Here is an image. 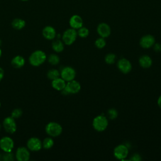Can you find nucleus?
Wrapping results in <instances>:
<instances>
[{"mask_svg": "<svg viewBox=\"0 0 161 161\" xmlns=\"http://www.w3.org/2000/svg\"><path fill=\"white\" fill-rule=\"evenodd\" d=\"M1 124H0V129H1Z\"/></svg>", "mask_w": 161, "mask_h": 161, "instance_id": "nucleus-38", "label": "nucleus"}, {"mask_svg": "<svg viewBox=\"0 0 161 161\" xmlns=\"http://www.w3.org/2000/svg\"><path fill=\"white\" fill-rule=\"evenodd\" d=\"M47 77L50 79V80H53L55 79H57L58 77H59L60 76V72L55 69H50L47 74Z\"/></svg>", "mask_w": 161, "mask_h": 161, "instance_id": "nucleus-23", "label": "nucleus"}, {"mask_svg": "<svg viewBox=\"0 0 161 161\" xmlns=\"http://www.w3.org/2000/svg\"><path fill=\"white\" fill-rule=\"evenodd\" d=\"M60 77L66 82L74 80L76 75V72L74 68L70 66L64 67L60 71Z\"/></svg>", "mask_w": 161, "mask_h": 161, "instance_id": "nucleus-9", "label": "nucleus"}, {"mask_svg": "<svg viewBox=\"0 0 161 161\" xmlns=\"http://www.w3.org/2000/svg\"><path fill=\"white\" fill-rule=\"evenodd\" d=\"M130 160L132 161H140L142 160V158L138 153H134Z\"/></svg>", "mask_w": 161, "mask_h": 161, "instance_id": "nucleus-31", "label": "nucleus"}, {"mask_svg": "<svg viewBox=\"0 0 161 161\" xmlns=\"http://www.w3.org/2000/svg\"><path fill=\"white\" fill-rule=\"evenodd\" d=\"M4 75V70L1 67H0V81L3 79Z\"/></svg>", "mask_w": 161, "mask_h": 161, "instance_id": "nucleus-33", "label": "nucleus"}, {"mask_svg": "<svg viewBox=\"0 0 161 161\" xmlns=\"http://www.w3.org/2000/svg\"><path fill=\"white\" fill-rule=\"evenodd\" d=\"M155 43V40L154 36L150 34L143 36L140 40V45L143 48H151Z\"/></svg>", "mask_w": 161, "mask_h": 161, "instance_id": "nucleus-13", "label": "nucleus"}, {"mask_svg": "<svg viewBox=\"0 0 161 161\" xmlns=\"http://www.w3.org/2000/svg\"><path fill=\"white\" fill-rule=\"evenodd\" d=\"M45 131L48 136L51 137H57L62 133V127L59 123L51 121L45 126Z\"/></svg>", "mask_w": 161, "mask_h": 161, "instance_id": "nucleus-3", "label": "nucleus"}, {"mask_svg": "<svg viewBox=\"0 0 161 161\" xmlns=\"http://www.w3.org/2000/svg\"><path fill=\"white\" fill-rule=\"evenodd\" d=\"M77 36L76 30L72 28H68L63 33L62 36V42L66 45H70L75 41Z\"/></svg>", "mask_w": 161, "mask_h": 161, "instance_id": "nucleus-4", "label": "nucleus"}, {"mask_svg": "<svg viewBox=\"0 0 161 161\" xmlns=\"http://www.w3.org/2000/svg\"><path fill=\"white\" fill-rule=\"evenodd\" d=\"M1 55H2V50H1V48H0V58H1Z\"/></svg>", "mask_w": 161, "mask_h": 161, "instance_id": "nucleus-35", "label": "nucleus"}, {"mask_svg": "<svg viewBox=\"0 0 161 161\" xmlns=\"http://www.w3.org/2000/svg\"><path fill=\"white\" fill-rule=\"evenodd\" d=\"M3 159L4 160L11 161L14 160V156L11 152H5V153L3 155Z\"/></svg>", "mask_w": 161, "mask_h": 161, "instance_id": "nucleus-30", "label": "nucleus"}, {"mask_svg": "<svg viewBox=\"0 0 161 161\" xmlns=\"http://www.w3.org/2000/svg\"><path fill=\"white\" fill-rule=\"evenodd\" d=\"M1 153H0V158H1Z\"/></svg>", "mask_w": 161, "mask_h": 161, "instance_id": "nucleus-37", "label": "nucleus"}, {"mask_svg": "<svg viewBox=\"0 0 161 161\" xmlns=\"http://www.w3.org/2000/svg\"><path fill=\"white\" fill-rule=\"evenodd\" d=\"M66 81L60 77L52 80V86L54 89L57 91H62L64 89Z\"/></svg>", "mask_w": 161, "mask_h": 161, "instance_id": "nucleus-17", "label": "nucleus"}, {"mask_svg": "<svg viewBox=\"0 0 161 161\" xmlns=\"http://www.w3.org/2000/svg\"><path fill=\"white\" fill-rule=\"evenodd\" d=\"M138 62L140 65L144 69H147L151 67L152 65V60L147 55H142L138 60Z\"/></svg>", "mask_w": 161, "mask_h": 161, "instance_id": "nucleus-18", "label": "nucleus"}, {"mask_svg": "<svg viewBox=\"0 0 161 161\" xmlns=\"http://www.w3.org/2000/svg\"><path fill=\"white\" fill-rule=\"evenodd\" d=\"M52 49L57 53L62 52L64 49V43L60 40H55L52 43Z\"/></svg>", "mask_w": 161, "mask_h": 161, "instance_id": "nucleus-21", "label": "nucleus"}, {"mask_svg": "<svg viewBox=\"0 0 161 161\" xmlns=\"http://www.w3.org/2000/svg\"><path fill=\"white\" fill-rule=\"evenodd\" d=\"M53 145L54 142L51 136L46 137L42 141V148L45 149H50L53 146Z\"/></svg>", "mask_w": 161, "mask_h": 161, "instance_id": "nucleus-22", "label": "nucleus"}, {"mask_svg": "<svg viewBox=\"0 0 161 161\" xmlns=\"http://www.w3.org/2000/svg\"><path fill=\"white\" fill-rule=\"evenodd\" d=\"M14 145V141L9 136H3L0 139V148L4 153L11 152Z\"/></svg>", "mask_w": 161, "mask_h": 161, "instance_id": "nucleus-7", "label": "nucleus"}, {"mask_svg": "<svg viewBox=\"0 0 161 161\" xmlns=\"http://www.w3.org/2000/svg\"><path fill=\"white\" fill-rule=\"evenodd\" d=\"M108 126V118L104 115L96 116L92 121V126L95 130L101 132L104 131Z\"/></svg>", "mask_w": 161, "mask_h": 161, "instance_id": "nucleus-2", "label": "nucleus"}, {"mask_svg": "<svg viewBox=\"0 0 161 161\" xmlns=\"http://www.w3.org/2000/svg\"><path fill=\"white\" fill-rule=\"evenodd\" d=\"M20 1H27L28 0H20Z\"/></svg>", "mask_w": 161, "mask_h": 161, "instance_id": "nucleus-36", "label": "nucleus"}, {"mask_svg": "<svg viewBox=\"0 0 161 161\" xmlns=\"http://www.w3.org/2000/svg\"><path fill=\"white\" fill-rule=\"evenodd\" d=\"M94 44H95V46L97 48L101 49V48H103L106 46V41H105L104 38L100 37V38H98L96 40Z\"/></svg>", "mask_w": 161, "mask_h": 161, "instance_id": "nucleus-27", "label": "nucleus"}, {"mask_svg": "<svg viewBox=\"0 0 161 161\" xmlns=\"http://www.w3.org/2000/svg\"><path fill=\"white\" fill-rule=\"evenodd\" d=\"M26 25V22L24 19L19 18H14L11 22L12 27L17 30H20L23 29Z\"/></svg>", "mask_w": 161, "mask_h": 161, "instance_id": "nucleus-20", "label": "nucleus"}, {"mask_svg": "<svg viewBox=\"0 0 161 161\" xmlns=\"http://www.w3.org/2000/svg\"><path fill=\"white\" fill-rule=\"evenodd\" d=\"M26 147L30 151L38 152L42 148V142L37 137H31L28 140Z\"/></svg>", "mask_w": 161, "mask_h": 161, "instance_id": "nucleus-11", "label": "nucleus"}, {"mask_svg": "<svg viewBox=\"0 0 161 161\" xmlns=\"http://www.w3.org/2000/svg\"><path fill=\"white\" fill-rule=\"evenodd\" d=\"M23 114V111L20 108H16L13 109L11 112V116H12L14 119H17L20 118Z\"/></svg>", "mask_w": 161, "mask_h": 161, "instance_id": "nucleus-29", "label": "nucleus"}, {"mask_svg": "<svg viewBox=\"0 0 161 161\" xmlns=\"http://www.w3.org/2000/svg\"><path fill=\"white\" fill-rule=\"evenodd\" d=\"M107 114H108L109 118L111 119H116L118 115V113L117 110L114 108H111V109H108Z\"/></svg>", "mask_w": 161, "mask_h": 161, "instance_id": "nucleus-28", "label": "nucleus"}, {"mask_svg": "<svg viewBox=\"0 0 161 161\" xmlns=\"http://www.w3.org/2000/svg\"><path fill=\"white\" fill-rule=\"evenodd\" d=\"M157 104H158V107L161 109V95L158 97V98L157 99Z\"/></svg>", "mask_w": 161, "mask_h": 161, "instance_id": "nucleus-34", "label": "nucleus"}, {"mask_svg": "<svg viewBox=\"0 0 161 161\" xmlns=\"http://www.w3.org/2000/svg\"><path fill=\"white\" fill-rule=\"evenodd\" d=\"M77 32V35L80 38H86L87 36H88L89 34V30L86 27H84L83 26L80 28H79Z\"/></svg>", "mask_w": 161, "mask_h": 161, "instance_id": "nucleus-25", "label": "nucleus"}, {"mask_svg": "<svg viewBox=\"0 0 161 161\" xmlns=\"http://www.w3.org/2000/svg\"><path fill=\"white\" fill-rule=\"evenodd\" d=\"M113 154L117 159L124 160L128 155V148L123 144L118 145L114 148Z\"/></svg>", "mask_w": 161, "mask_h": 161, "instance_id": "nucleus-8", "label": "nucleus"}, {"mask_svg": "<svg viewBox=\"0 0 161 161\" xmlns=\"http://www.w3.org/2000/svg\"><path fill=\"white\" fill-rule=\"evenodd\" d=\"M153 48L155 52H161V44L159 43H155L153 45Z\"/></svg>", "mask_w": 161, "mask_h": 161, "instance_id": "nucleus-32", "label": "nucleus"}, {"mask_svg": "<svg viewBox=\"0 0 161 161\" xmlns=\"http://www.w3.org/2000/svg\"><path fill=\"white\" fill-rule=\"evenodd\" d=\"M56 35L55 29L52 26H46L42 30V35L47 40H53L56 37Z\"/></svg>", "mask_w": 161, "mask_h": 161, "instance_id": "nucleus-16", "label": "nucleus"}, {"mask_svg": "<svg viewBox=\"0 0 161 161\" xmlns=\"http://www.w3.org/2000/svg\"><path fill=\"white\" fill-rule=\"evenodd\" d=\"M97 33L104 38L108 37L111 34V28L109 25L106 23H101L97 26Z\"/></svg>", "mask_w": 161, "mask_h": 161, "instance_id": "nucleus-14", "label": "nucleus"}, {"mask_svg": "<svg viewBox=\"0 0 161 161\" xmlns=\"http://www.w3.org/2000/svg\"><path fill=\"white\" fill-rule=\"evenodd\" d=\"M1 102H0V107H1Z\"/></svg>", "mask_w": 161, "mask_h": 161, "instance_id": "nucleus-39", "label": "nucleus"}, {"mask_svg": "<svg viewBox=\"0 0 161 161\" xmlns=\"http://www.w3.org/2000/svg\"><path fill=\"white\" fill-rule=\"evenodd\" d=\"M3 126L5 131L10 134H13L16 132L17 129L16 123L15 119L12 116L6 117L3 121Z\"/></svg>", "mask_w": 161, "mask_h": 161, "instance_id": "nucleus-6", "label": "nucleus"}, {"mask_svg": "<svg viewBox=\"0 0 161 161\" xmlns=\"http://www.w3.org/2000/svg\"><path fill=\"white\" fill-rule=\"evenodd\" d=\"M15 157L18 161H28L30 158V150L27 147H19L16 149Z\"/></svg>", "mask_w": 161, "mask_h": 161, "instance_id": "nucleus-10", "label": "nucleus"}, {"mask_svg": "<svg viewBox=\"0 0 161 161\" xmlns=\"http://www.w3.org/2000/svg\"><path fill=\"white\" fill-rule=\"evenodd\" d=\"M11 64L14 68L19 69L24 66L25 64V60L23 57L21 55H16L12 58Z\"/></svg>", "mask_w": 161, "mask_h": 161, "instance_id": "nucleus-19", "label": "nucleus"}, {"mask_svg": "<svg viewBox=\"0 0 161 161\" xmlns=\"http://www.w3.org/2000/svg\"><path fill=\"white\" fill-rule=\"evenodd\" d=\"M116 58V57L114 53H109L106 55L104 57V60H105V62L108 64H113L115 62Z\"/></svg>", "mask_w": 161, "mask_h": 161, "instance_id": "nucleus-26", "label": "nucleus"}, {"mask_svg": "<svg viewBox=\"0 0 161 161\" xmlns=\"http://www.w3.org/2000/svg\"><path fill=\"white\" fill-rule=\"evenodd\" d=\"M80 88L81 86L80 83L74 79L67 82L64 89L61 91H62V93H64V94H76L80 91Z\"/></svg>", "mask_w": 161, "mask_h": 161, "instance_id": "nucleus-5", "label": "nucleus"}, {"mask_svg": "<svg viewBox=\"0 0 161 161\" xmlns=\"http://www.w3.org/2000/svg\"><path fill=\"white\" fill-rule=\"evenodd\" d=\"M69 25L70 28L77 30L83 26V19L79 15L74 14L70 18Z\"/></svg>", "mask_w": 161, "mask_h": 161, "instance_id": "nucleus-15", "label": "nucleus"}, {"mask_svg": "<svg viewBox=\"0 0 161 161\" xmlns=\"http://www.w3.org/2000/svg\"><path fill=\"white\" fill-rule=\"evenodd\" d=\"M48 62L51 65H57L59 63L60 58L57 54L52 53L48 57Z\"/></svg>", "mask_w": 161, "mask_h": 161, "instance_id": "nucleus-24", "label": "nucleus"}, {"mask_svg": "<svg viewBox=\"0 0 161 161\" xmlns=\"http://www.w3.org/2000/svg\"><path fill=\"white\" fill-rule=\"evenodd\" d=\"M47 59L46 53L40 50L34 51L29 57V62L33 67H38L43 64Z\"/></svg>", "mask_w": 161, "mask_h": 161, "instance_id": "nucleus-1", "label": "nucleus"}, {"mask_svg": "<svg viewBox=\"0 0 161 161\" xmlns=\"http://www.w3.org/2000/svg\"><path fill=\"white\" fill-rule=\"evenodd\" d=\"M117 67L118 69L123 74H128L132 69L131 62L130 60L125 58H121L118 60L117 63Z\"/></svg>", "mask_w": 161, "mask_h": 161, "instance_id": "nucleus-12", "label": "nucleus"}]
</instances>
